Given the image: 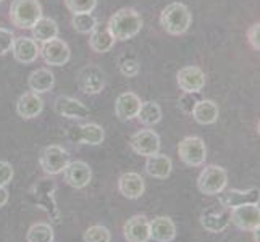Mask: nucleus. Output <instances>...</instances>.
<instances>
[{"label":"nucleus","mask_w":260,"mask_h":242,"mask_svg":"<svg viewBox=\"0 0 260 242\" xmlns=\"http://www.w3.org/2000/svg\"><path fill=\"white\" fill-rule=\"evenodd\" d=\"M107 26L115 41H128L139 34L142 28V18L134 8H121L110 16Z\"/></svg>","instance_id":"obj_1"},{"label":"nucleus","mask_w":260,"mask_h":242,"mask_svg":"<svg viewBox=\"0 0 260 242\" xmlns=\"http://www.w3.org/2000/svg\"><path fill=\"white\" fill-rule=\"evenodd\" d=\"M55 191H57L55 181H53V179H49V178H42L32 186L31 197H32L34 203L38 205L41 210L46 212L53 223H58L61 218V213H60V209L55 200Z\"/></svg>","instance_id":"obj_2"},{"label":"nucleus","mask_w":260,"mask_h":242,"mask_svg":"<svg viewBox=\"0 0 260 242\" xmlns=\"http://www.w3.org/2000/svg\"><path fill=\"white\" fill-rule=\"evenodd\" d=\"M191 21H192V16H191L189 8L179 2H173L167 5L162 10V13H160V24H162L164 29L172 36L184 34L189 29Z\"/></svg>","instance_id":"obj_3"},{"label":"nucleus","mask_w":260,"mask_h":242,"mask_svg":"<svg viewBox=\"0 0 260 242\" xmlns=\"http://www.w3.org/2000/svg\"><path fill=\"white\" fill-rule=\"evenodd\" d=\"M42 18L39 0H13L10 5V20L20 29H31Z\"/></svg>","instance_id":"obj_4"},{"label":"nucleus","mask_w":260,"mask_h":242,"mask_svg":"<svg viewBox=\"0 0 260 242\" xmlns=\"http://www.w3.org/2000/svg\"><path fill=\"white\" fill-rule=\"evenodd\" d=\"M228 173L223 166L209 165L202 169V173L197 178V187L205 195H217L226 187Z\"/></svg>","instance_id":"obj_5"},{"label":"nucleus","mask_w":260,"mask_h":242,"mask_svg":"<svg viewBox=\"0 0 260 242\" xmlns=\"http://www.w3.org/2000/svg\"><path fill=\"white\" fill-rule=\"evenodd\" d=\"M41 168L50 176L63 173V169L70 163V154L60 146H47L44 147L39 157Z\"/></svg>","instance_id":"obj_6"},{"label":"nucleus","mask_w":260,"mask_h":242,"mask_svg":"<svg viewBox=\"0 0 260 242\" xmlns=\"http://www.w3.org/2000/svg\"><path fill=\"white\" fill-rule=\"evenodd\" d=\"M178 155L183 163H186L187 166H201L205 163L207 150H205V144L201 137L187 136L179 142Z\"/></svg>","instance_id":"obj_7"},{"label":"nucleus","mask_w":260,"mask_h":242,"mask_svg":"<svg viewBox=\"0 0 260 242\" xmlns=\"http://www.w3.org/2000/svg\"><path fill=\"white\" fill-rule=\"evenodd\" d=\"M231 223L243 231H254L260 225L258 203H244L230 210Z\"/></svg>","instance_id":"obj_8"},{"label":"nucleus","mask_w":260,"mask_h":242,"mask_svg":"<svg viewBox=\"0 0 260 242\" xmlns=\"http://www.w3.org/2000/svg\"><path fill=\"white\" fill-rule=\"evenodd\" d=\"M231 223L230 210L223 205H210L201 213V225L209 232H223Z\"/></svg>","instance_id":"obj_9"},{"label":"nucleus","mask_w":260,"mask_h":242,"mask_svg":"<svg viewBox=\"0 0 260 242\" xmlns=\"http://www.w3.org/2000/svg\"><path fill=\"white\" fill-rule=\"evenodd\" d=\"M129 146L138 155L152 157L158 154V150H160V137L155 131L142 129L133 134L129 139Z\"/></svg>","instance_id":"obj_10"},{"label":"nucleus","mask_w":260,"mask_h":242,"mask_svg":"<svg viewBox=\"0 0 260 242\" xmlns=\"http://www.w3.org/2000/svg\"><path fill=\"white\" fill-rule=\"evenodd\" d=\"M41 57L44 58L47 65L52 66H63L68 63V60L71 57L70 47L67 46V42L60 39H52L44 42V46L41 47Z\"/></svg>","instance_id":"obj_11"},{"label":"nucleus","mask_w":260,"mask_h":242,"mask_svg":"<svg viewBox=\"0 0 260 242\" xmlns=\"http://www.w3.org/2000/svg\"><path fill=\"white\" fill-rule=\"evenodd\" d=\"M78 86L86 94H99L105 86L104 71L97 65H86L78 73Z\"/></svg>","instance_id":"obj_12"},{"label":"nucleus","mask_w":260,"mask_h":242,"mask_svg":"<svg viewBox=\"0 0 260 242\" xmlns=\"http://www.w3.org/2000/svg\"><path fill=\"white\" fill-rule=\"evenodd\" d=\"M178 86L183 92L199 94L205 86V73L199 66H184L178 71Z\"/></svg>","instance_id":"obj_13"},{"label":"nucleus","mask_w":260,"mask_h":242,"mask_svg":"<svg viewBox=\"0 0 260 242\" xmlns=\"http://www.w3.org/2000/svg\"><path fill=\"white\" fill-rule=\"evenodd\" d=\"M63 176L68 186L75 187V189H83L89 183H91L92 171L86 161L76 160L70 161L68 166L63 169Z\"/></svg>","instance_id":"obj_14"},{"label":"nucleus","mask_w":260,"mask_h":242,"mask_svg":"<svg viewBox=\"0 0 260 242\" xmlns=\"http://www.w3.org/2000/svg\"><path fill=\"white\" fill-rule=\"evenodd\" d=\"M123 234L128 242H149L150 226L149 220L144 215H134L123 226Z\"/></svg>","instance_id":"obj_15"},{"label":"nucleus","mask_w":260,"mask_h":242,"mask_svg":"<svg viewBox=\"0 0 260 242\" xmlns=\"http://www.w3.org/2000/svg\"><path fill=\"white\" fill-rule=\"evenodd\" d=\"M218 195V202L225 209L231 210L244 203H258V189H249V191H238V189H223Z\"/></svg>","instance_id":"obj_16"},{"label":"nucleus","mask_w":260,"mask_h":242,"mask_svg":"<svg viewBox=\"0 0 260 242\" xmlns=\"http://www.w3.org/2000/svg\"><path fill=\"white\" fill-rule=\"evenodd\" d=\"M55 112L70 120H83L89 116L87 107L83 102H79L78 98L68 95H60L55 98Z\"/></svg>","instance_id":"obj_17"},{"label":"nucleus","mask_w":260,"mask_h":242,"mask_svg":"<svg viewBox=\"0 0 260 242\" xmlns=\"http://www.w3.org/2000/svg\"><path fill=\"white\" fill-rule=\"evenodd\" d=\"M12 52L16 61H20L23 65H28L38 60V57L41 55V47L31 38H16L13 41Z\"/></svg>","instance_id":"obj_18"},{"label":"nucleus","mask_w":260,"mask_h":242,"mask_svg":"<svg viewBox=\"0 0 260 242\" xmlns=\"http://www.w3.org/2000/svg\"><path fill=\"white\" fill-rule=\"evenodd\" d=\"M70 137L71 141L79 142V144L99 146V144H102L105 134H104L102 126H99L95 123H86V124H81V126L71 128Z\"/></svg>","instance_id":"obj_19"},{"label":"nucleus","mask_w":260,"mask_h":242,"mask_svg":"<svg viewBox=\"0 0 260 242\" xmlns=\"http://www.w3.org/2000/svg\"><path fill=\"white\" fill-rule=\"evenodd\" d=\"M141 103H142L141 98L134 92H123L118 95V98H116L115 113L121 121H129L138 116Z\"/></svg>","instance_id":"obj_20"},{"label":"nucleus","mask_w":260,"mask_h":242,"mask_svg":"<svg viewBox=\"0 0 260 242\" xmlns=\"http://www.w3.org/2000/svg\"><path fill=\"white\" fill-rule=\"evenodd\" d=\"M150 239L157 242H172L176 237V226L170 217H157L154 221H149Z\"/></svg>","instance_id":"obj_21"},{"label":"nucleus","mask_w":260,"mask_h":242,"mask_svg":"<svg viewBox=\"0 0 260 242\" xmlns=\"http://www.w3.org/2000/svg\"><path fill=\"white\" fill-rule=\"evenodd\" d=\"M42 109H44V100L36 92H26L16 102V112L24 120L36 118L38 115H41Z\"/></svg>","instance_id":"obj_22"},{"label":"nucleus","mask_w":260,"mask_h":242,"mask_svg":"<svg viewBox=\"0 0 260 242\" xmlns=\"http://www.w3.org/2000/svg\"><path fill=\"white\" fill-rule=\"evenodd\" d=\"M118 189L128 199H139L146 189L144 178L139 173H124L118 179Z\"/></svg>","instance_id":"obj_23"},{"label":"nucleus","mask_w":260,"mask_h":242,"mask_svg":"<svg viewBox=\"0 0 260 242\" xmlns=\"http://www.w3.org/2000/svg\"><path fill=\"white\" fill-rule=\"evenodd\" d=\"M91 34V38H89V46L91 49L97 53H105L109 52L113 44H115V39L112 32L109 31V26H104V24H95L94 29L89 32Z\"/></svg>","instance_id":"obj_24"},{"label":"nucleus","mask_w":260,"mask_h":242,"mask_svg":"<svg viewBox=\"0 0 260 242\" xmlns=\"http://www.w3.org/2000/svg\"><path fill=\"white\" fill-rule=\"evenodd\" d=\"M172 168H173V163H172V158H170L168 155L155 154L152 157H147L146 171L152 178L165 179V178L170 176V173H172Z\"/></svg>","instance_id":"obj_25"},{"label":"nucleus","mask_w":260,"mask_h":242,"mask_svg":"<svg viewBox=\"0 0 260 242\" xmlns=\"http://www.w3.org/2000/svg\"><path fill=\"white\" fill-rule=\"evenodd\" d=\"M28 84L29 89L36 94H42V92H49L50 89L55 84V76L50 70L46 68H41V70H36L29 75L28 79Z\"/></svg>","instance_id":"obj_26"},{"label":"nucleus","mask_w":260,"mask_h":242,"mask_svg":"<svg viewBox=\"0 0 260 242\" xmlns=\"http://www.w3.org/2000/svg\"><path fill=\"white\" fill-rule=\"evenodd\" d=\"M218 105L212 102V100H199L196 103L194 110H192V116L194 120L199 124H213L218 120Z\"/></svg>","instance_id":"obj_27"},{"label":"nucleus","mask_w":260,"mask_h":242,"mask_svg":"<svg viewBox=\"0 0 260 242\" xmlns=\"http://www.w3.org/2000/svg\"><path fill=\"white\" fill-rule=\"evenodd\" d=\"M32 36L36 41L39 42H47L55 39L58 36V26L52 18H41V20L32 26Z\"/></svg>","instance_id":"obj_28"},{"label":"nucleus","mask_w":260,"mask_h":242,"mask_svg":"<svg viewBox=\"0 0 260 242\" xmlns=\"http://www.w3.org/2000/svg\"><path fill=\"white\" fill-rule=\"evenodd\" d=\"M136 118L142 124H146V126H154V124H157L162 120V109L155 102H144L141 103V109Z\"/></svg>","instance_id":"obj_29"},{"label":"nucleus","mask_w":260,"mask_h":242,"mask_svg":"<svg viewBox=\"0 0 260 242\" xmlns=\"http://www.w3.org/2000/svg\"><path fill=\"white\" fill-rule=\"evenodd\" d=\"M26 239H28V242H52L53 229L49 223H36L28 229Z\"/></svg>","instance_id":"obj_30"},{"label":"nucleus","mask_w":260,"mask_h":242,"mask_svg":"<svg viewBox=\"0 0 260 242\" xmlns=\"http://www.w3.org/2000/svg\"><path fill=\"white\" fill-rule=\"evenodd\" d=\"M71 24H73L75 31L81 32V34H89L94 29V26L97 24V20L92 13H76V15H73Z\"/></svg>","instance_id":"obj_31"},{"label":"nucleus","mask_w":260,"mask_h":242,"mask_svg":"<svg viewBox=\"0 0 260 242\" xmlns=\"http://www.w3.org/2000/svg\"><path fill=\"white\" fill-rule=\"evenodd\" d=\"M83 239H84V242H110L112 236H110V231L105 226L94 225L84 231Z\"/></svg>","instance_id":"obj_32"},{"label":"nucleus","mask_w":260,"mask_h":242,"mask_svg":"<svg viewBox=\"0 0 260 242\" xmlns=\"http://www.w3.org/2000/svg\"><path fill=\"white\" fill-rule=\"evenodd\" d=\"M65 5L73 15L91 13L97 5V0H65Z\"/></svg>","instance_id":"obj_33"},{"label":"nucleus","mask_w":260,"mask_h":242,"mask_svg":"<svg viewBox=\"0 0 260 242\" xmlns=\"http://www.w3.org/2000/svg\"><path fill=\"white\" fill-rule=\"evenodd\" d=\"M197 102H199V100H197V97H196L194 94H191V92H184L181 97H179L178 107H179V110H181V112H184V113H187V115H191Z\"/></svg>","instance_id":"obj_34"},{"label":"nucleus","mask_w":260,"mask_h":242,"mask_svg":"<svg viewBox=\"0 0 260 242\" xmlns=\"http://www.w3.org/2000/svg\"><path fill=\"white\" fill-rule=\"evenodd\" d=\"M15 34L5 28H0V55H5L12 50Z\"/></svg>","instance_id":"obj_35"},{"label":"nucleus","mask_w":260,"mask_h":242,"mask_svg":"<svg viewBox=\"0 0 260 242\" xmlns=\"http://www.w3.org/2000/svg\"><path fill=\"white\" fill-rule=\"evenodd\" d=\"M120 71L123 76L128 78H134L139 73V63L134 58H128V60H121L120 61Z\"/></svg>","instance_id":"obj_36"},{"label":"nucleus","mask_w":260,"mask_h":242,"mask_svg":"<svg viewBox=\"0 0 260 242\" xmlns=\"http://www.w3.org/2000/svg\"><path fill=\"white\" fill-rule=\"evenodd\" d=\"M13 178V168L8 161L0 160V186H7Z\"/></svg>","instance_id":"obj_37"},{"label":"nucleus","mask_w":260,"mask_h":242,"mask_svg":"<svg viewBox=\"0 0 260 242\" xmlns=\"http://www.w3.org/2000/svg\"><path fill=\"white\" fill-rule=\"evenodd\" d=\"M258 38H260V24L257 23V24L250 26L249 31H247V39H249L250 46H252L254 50H258L260 49V41H258Z\"/></svg>","instance_id":"obj_38"},{"label":"nucleus","mask_w":260,"mask_h":242,"mask_svg":"<svg viewBox=\"0 0 260 242\" xmlns=\"http://www.w3.org/2000/svg\"><path fill=\"white\" fill-rule=\"evenodd\" d=\"M8 202V191L5 189V186H0V209L5 207Z\"/></svg>","instance_id":"obj_39"},{"label":"nucleus","mask_w":260,"mask_h":242,"mask_svg":"<svg viewBox=\"0 0 260 242\" xmlns=\"http://www.w3.org/2000/svg\"><path fill=\"white\" fill-rule=\"evenodd\" d=\"M2 2H4V0H0V4H2Z\"/></svg>","instance_id":"obj_40"}]
</instances>
